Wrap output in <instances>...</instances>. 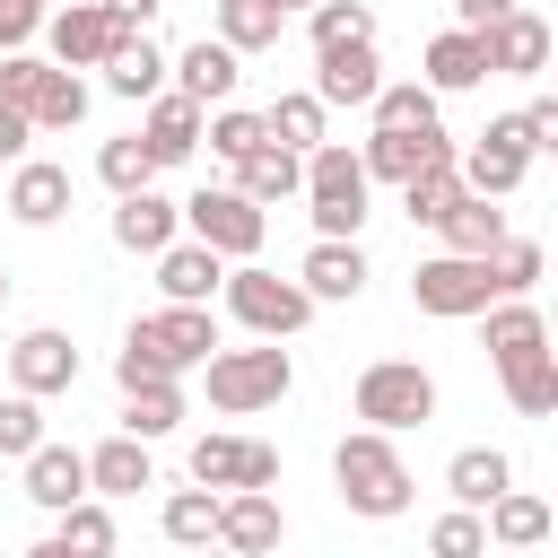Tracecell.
<instances>
[{
  "instance_id": "6da1fadb",
  "label": "cell",
  "mask_w": 558,
  "mask_h": 558,
  "mask_svg": "<svg viewBox=\"0 0 558 558\" xmlns=\"http://www.w3.org/2000/svg\"><path fill=\"white\" fill-rule=\"evenodd\" d=\"M209 349H227L209 305H157V314L131 323V340H122V357H113V384H122V392H140V384H183L192 366H209Z\"/></svg>"
},
{
  "instance_id": "7a4b0ae2",
  "label": "cell",
  "mask_w": 558,
  "mask_h": 558,
  "mask_svg": "<svg viewBox=\"0 0 558 558\" xmlns=\"http://www.w3.org/2000/svg\"><path fill=\"white\" fill-rule=\"evenodd\" d=\"M331 488H340V506H349V514H366V523H392V514H410V497H418V480H410L401 445H392V436H375V427H357V436H340V445H331Z\"/></svg>"
},
{
  "instance_id": "3957f363",
  "label": "cell",
  "mask_w": 558,
  "mask_h": 558,
  "mask_svg": "<svg viewBox=\"0 0 558 558\" xmlns=\"http://www.w3.org/2000/svg\"><path fill=\"white\" fill-rule=\"evenodd\" d=\"M366 166H357V148L349 140H323L314 157H305V218H314V235L323 244H357V227H366Z\"/></svg>"
},
{
  "instance_id": "277c9868",
  "label": "cell",
  "mask_w": 558,
  "mask_h": 558,
  "mask_svg": "<svg viewBox=\"0 0 558 558\" xmlns=\"http://www.w3.org/2000/svg\"><path fill=\"white\" fill-rule=\"evenodd\" d=\"M296 384V357L279 340H253V349H209V410L218 418H253L270 401H288Z\"/></svg>"
},
{
  "instance_id": "5b68a950",
  "label": "cell",
  "mask_w": 558,
  "mask_h": 558,
  "mask_svg": "<svg viewBox=\"0 0 558 558\" xmlns=\"http://www.w3.org/2000/svg\"><path fill=\"white\" fill-rule=\"evenodd\" d=\"M174 209H183V235H192V244H209L227 270H235V262H262L270 209H253L235 183H201V192H192V201H174Z\"/></svg>"
},
{
  "instance_id": "8992f818",
  "label": "cell",
  "mask_w": 558,
  "mask_h": 558,
  "mask_svg": "<svg viewBox=\"0 0 558 558\" xmlns=\"http://www.w3.org/2000/svg\"><path fill=\"white\" fill-rule=\"evenodd\" d=\"M218 296H227V314H235L253 340H296V331L314 323V296H305L296 279H279V270H262V262H235V270L218 279Z\"/></svg>"
},
{
  "instance_id": "52a82bcc",
  "label": "cell",
  "mask_w": 558,
  "mask_h": 558,
  "mask_svg": "<svg viewBox=\"0 0 558 558\" xmlns=\"http://www.w3.org/2000/svg\"><path fill=\"white\" fill-rule=\"evenodd\" d=\"M349 401H357V418H366L375 436H410V427L436 418V375H427L418 357H375Z\"/></svg>"
},
{
  "instance_id": "ba28073f",
  "label": "cell",
  "mask_w": 558,
  "mask_h": 558,
  "mask_svg": "<svg viewBox=\"0 0 558 558\" xmlns=\"http://www.w3.org/2000/svg\"><path fill=\"white\" fill-rule=\"evenodd\" d=\"M453 174H462L471 201H506V192H523V174H532V140H523V122L497 113L488 131H471V148H453Z\"/></svg>"
},
{
  "instance_id": "9c48e42d",
  "label": "cell",
  "mask_w": 558,
  "mask_h": 558,
  "mask_svg": "<svg viewBox=\"0 0 558 558\" xmlns=\"http://www.w3.org/2000/svg\"><path fill=\"white\" fill-rule=\"evenodd\" d=\"M410 305H418V314H436V323H471V314H488V305H497V279H488V262L427 253V262L410 270Z\"/></svg>"
},
{
  "instance_id": "30bf717a",
  "label": "cell",
  "mask_w": 558,
  "mask_h": 558,
  "mask_svg": "<svg viewBox=\"0 0 558 558\" xmlns=\"http://www.w3.org/2000/svg\"><path fill=\"white\" fill-rule=\"evenodd\" d=\"M192 488H209V497L279 488V445H262V436H201L192 445Z\"/></svg>"
},
{
  "instance_id": "8fae6325",
  "label": "cell",
  "mask_w": 558,
  "mask_h": 558,
  "mask_svg": "<svg viewBox=\"0 0 558 558\" xmlns=\"http://www.w3.org/2000/svg\"><path fill=\"white\" fill-rule=\"evenodd\" d=\"M70 384H78V340H70V331L35 323V331H17V340H9V392L52 401V392H70Z\"/></svg>"
},
{
  "instance_id": "7c38bea8",
  "label": "cell",
  "mask_w": 558,
  "mask_h": 558,
  "mask_svg": "<svg viewBox=\"0 0 558 558\" xmlns=\"http://www.w3.org/2000/svg\"><path fill=\"white\" fill-rule=\"evenodd\" d=\"M166 78H174V96H183V105L218 113V105H235V78H244V61H235L218 35H201V44L166 52Z\"/></svg>"
},
{
  "instance_id": "4fadbf2b",
  "label": "cell",
  "mask_w": 558,
  "mask_h": 558,
  "mask_svg": "<svg viewBox=\"0 0 558 558\" xmlns=\"http://www.w3.org/2000/svg\"><path fill=\"white\" fill-rule=\"evenodd\" d=\"M279 541H288V514H279L270 488H235V497H218V541H209V549H227V558H270Z\"/></svg>"
},
{
  "instance_id": "5bb4252c",
  "label": "cell",
  "mask_w": 558,
  "mask_h": 558,
  "mask_svg": "<svg viewBox=\"0 0 558 558\" xmlns=\"http://www.w3.org/2000/svg\"><path fill=\"white\" fill-rule=\"evenodd\" d=\"M113 35H122V26H113V17L96 9V0H70V9H52V17H44V44H52V70H78V78H87V70H105V52H113Z\"/></svg>"
},
{
  "instance_id": "9a60e30c",
  "label": "cell",
  "mask_w": 558,
  "mask_h": 558,
  "mask_svg": "<svg viewBox=\"0 0 558 558\" xmlns=\"http://www.w3.org/2000/svg\"><path fill=\"white\" fill-rule=\"evenodd\" d=\"M480 52H488V78H541L549 70V17L541 9H506L480 35Z\"/></svg>"
},
{
  "instance_id": "2e32d148",
  "label": "cell",
  "mask_w": 558,
  "mask_h": 558,
  "mask_svg": "<svg viewBox=\"0 0 558 558\" xmlns=\"http://www.w3.org/2000/svg\"><path fill=\"white\" fill-rule=\"evenodd\" d=\"M201 122H209V113H201V105H183V96L166 87V96H148V113H140V131H131V140H140V148H148V166L166 174V166H192V157H201Z\"/></svg>"
},
{
  "instance_id": "e0dca14e",
  "label": "cell",
  "mask_w": 558,
  "mask_h": 558,
  "mask_svg": "<svg viewBox=\"0 0 558 558\" xmlns=\"http://www.w3.org/2000/svg\"><path fill=\"white\" fill-rule=\"evenodd\" d=\"M453 157V140H445V122L436 131H375L366 148H357V166H366V183H410V174H427V166H445Z\"/></svg>"
},
{
  "instance_id": "ac0fdd59",
  "label": "cell",
  "mask_w": 558,
  "mask_h": 558,
  "mask_svg": "<svg viewBox=\"0 0 558 558\" xmlns=\"http://www.w3.org/2000/svg\"><path fill=\"white\" fill-rule=\"evenodd\" d=\"M480 349H488L497 375L523 366V357H549V323H541V305H532V296H497V305L480 314Z\"/></svg>"
},
{
  "instance_id": "d6986e66",
  "label": "cell",
  "mask_w": 558,
  "mask_h": 558,
  "mask_svg": "<svg viewBox=\"0 0 558 558\" xmlns=\"http://www.w3.org/2000/svg\"><path fill=\"white\" fill-rule=\"evenodd\" d=\"M375 87H384V61H375V44H331V52H314V105L331 113V105H375Z\"/></svg>"
},
{
  "instance_id": "ffe728a7",
  "label": "cell",
  "mask_w": 558,
  "mask_h": 558,
  "mask_svg": "<svg viewBox=\"0 0 558 558\" xmlns=\"http://www.w3.org/2000/svg\"><path fill=\"white\" fill-rule=\"evenodd\" d=\"M9 218L17 227H61L70 218V166H52V157L9 166Z\"/></svg>"
},
{
  "instance_id": "44dd1931",
  "label": "cell",
  "mask_w": 558,
  "mask_h": 558,
  "mask_svg": "<svg viewBox=\"0 0 558 558\" xmlns=\"http://www.w3.org/2000/svg\"><path fill=\"white\" fill-rule=\"evenodd\" d=\"M296 288L314 296V305H357V288H366V244H305V262H296Z\"/></svg>"
},
{
  "instance_id": "7402d4cb",
  "label": "cell",
  "mask_w": 558,
  "mask_h": 558,
  "mask_svg": "<svg viewBox=\"0 0 558 558\" xmlns=\"http://www.w3.org/2000/svg\"><path fill=\"white\" fill-rule=\"evenodd\" d=\"M480 78H488L480 35H462V26L427 35V52H418V87H427V96H462V87H480Z\"/></svg>"
},
{
  "instance_id": "603a6c76",
  "label": "cell",
  "mask_w": 558,
  "mask_h": 558,
  "mask_svg": "<svg viewBox=\"0 0 558 558\" xmlns=\"http://www.w3.org/2000/svg\"><path fill=\"white\" fill-rule=\"evenodd\" d=\"M174 235H183V209H174L157 183L131 192V201H113V244H122V253H148V262H157Z\"/></svg>"
},
{
  "instance_id": "cb8c5ba5",
  "label": "cell",
  "mask_w": 558,
  "mask_h": 558,
  "mask_svg": "<svg viewBox=\"0 0 558 558\" xmlns=\"http://www.w3.org/2000/svg\"><path fill=\"white\" fill-rule=\"evenodd\" d=\"M218 279H227V262H218L209 244H192V235H174V244L157 253V296H166V305H209Z\"/></svg>"
},
{
  "instance_id": "d4e9b609",
  "label": "cell",
  "mask_w": 558,
  "mask_h": 558,
  "mask_svg": "<svg viewBox=\"0 0 558 558\" xmlns=\"http://www.w3.org/2000/svg\"><path fill=\"white\" fill-rule=\"evenodd\" d=\"M87 497V453L78 445H35L26 453V506H44V514H61V506H78Z\"/></svg>"
},
{
  "instance_id": "484cf974",
  "label": "cell",
  "mask_w": 558,
  "mask_h": 558,
  "mask_svg": "<svg viewBox=\"0 0 558 558\" xmlns=\"http://www.w3.org/2000/svg\"><path fill=\"white\" fill-rule=\"evenodd\" d=\"M105 87L131 96V105L166 96V44H157V35H113V52H105Z\"/></svg>"
},
{
  "instance_id": "4316f807",
  "label": "cell",
  "mask_w": 558,
  "mask_h": 558,
  "mask_svg": "<svg viewBox=\"0 0 558 558\" xmlns=\"http://www.w3.org/2000/svg\"><path fill=\"white\" fill-rule=\"evenodd\" d=\"M445 488H453L462 514H480V506H497V497L514 488V462H506L497 445H462V453L445 462Z\"/></svg>"
},
{
  "instance_id": "83f0119b",
  "label": "cell",
  "mask_w": 558,
  "mask_h": 558,
  "mask_svg": "<svg viewBox=\"0 0 558 558\" xmlns=\"http://www.w3.org/2000/svg\"><path fill=\"white\" fill-rule=\"evenodd\" d=\"M262 131H270V148H288V157H314V148L331 140V113H323L305 87H288L279 105H262Z\"/></svg>"
},
{
  "instance_id": "f1b7e54d",
  "label": "cell",
  "mask_w": 558,
  "mask_h": 558,
  "mask_svg": "<svg viewBox=\"0 0 558 558\" xmlns=\"http://www.w3.org/2000/svg\"><path fill=\"white\" fill-rule=\"evenodd\" d=\"M436 235H445V253H462V262H488V253L506 244V209H497V201H471V192H462V201H453V209L436 218Z\"/></svg>"
},
{
  "instance_id": "f546056e",
  "label": "cell",
  "mask_w": 558,
  "mask_h": 558,
  "mask_svg": "<svg viewBox=\"0 0 558 558\" xmlns=\"http://www.w3.org/2000/svg\"><path fill=\"white\" fill-rule=\"evenodd\" d=\"M157 471H148V445L140 436H105L96 453H87V497H140Z\"/></svg>"
},
{
  "instance_id": "4dcf8cb0",
  "label": "cell",
  "mask_w": 558,
  "mask_h": 558,
  "mask_svg": "<svg viewBox=\"0 0 558 558\" xmlns=\"http://www.w3.org/2000/svg\"><path fill=\"white\" fill-rule=\"evenodd\" d=\"M480 532H488L497 549H541V541H549V497H532V488H506L497 506H480Z\"/></svg>"
},
{
  "instance_id": "1f68e13d",
  "label": "cell",
  "mask_w": 558,
  "mask_h": 558,
  "mask_svg": "<svg viewBox=\"0 0 558 558\" xmlns=\"http://www.w3.org/2000/svg\"><path fill=\"white\" fill-rule=\"evenodd\" d=\"M235 192H244L253 209H279V201L305 192V157H288V148H253V157L235 166Z\"/></svg>"
},
{
  "instance_id": "d6a6232c",
  "label": "cell",
  "mask_w": 558,
  "mask_h": 558,
  "mask_svg": "<svg viewBox=\"0 0 558 558\" xmlns=\"http://www.w3.org/2000/svg\"><path fill=\"white\" fill-rule=\"evenodd\" d=\"M52 541H61V558H113V549H122V532H113V506H105V497L61 506V514H52Z\"/></svg>"
},
{
  "instance_id": "836d02e7",
  "label": "cell",
  "mask_w": 558,
  "mask_h": 558,
  "mask_svg": "<svg viewBox=\"0 0 558 558\" xmlns=\"http://www.w3.org/2000/svg\"><path fill=\"white\" fill-rule=\"evenodd\" d=\"M192 418V401H183V384H140V392H122V436H140V445H157V436H174Z\"/></svg>"
},
{
  "instance_id": "e575fe53",
  "label": "cell",
  "mask_w": 558,
  "mask_h": 558,
  "mask_svg": "<svg viewBox=\"0 0 558 558\" xmlns=\"http://www.w3.org/2000/svg\"><path fill=\"white\" fill-rule=\"evenodd\" d=\"M26 122H35V140L44 131H78L87 122V78L78 70H44V87L26 96Z\"/></svg>"
},
{
  "instance_id": "d590c367",
  "label": "cell",
  "mask_w": 558,
  "mask_h": 558,
  "mask_svg": "<svg viewBox=\"0 0 558 558\" xmlns=\"http://www.w3.org/2000/svg\"><path fill=\"white\" fill-rule=\"evenodd\" d=\"M279 35H288V17H279L270 0H218V44H227L235 61H244V52H270Z\"/></svg>"
},
{
  "instance_id": "8d00e7d4",
  "label": "cell",
  "mask_w": 558,
  "mask_h": 558,
  "mask_svg": "<svg viewBox=\"0 0 558 558\" xmlns=\"http://www.w3.org/2000/svg\"><path fill=\"white\" fill-rule=\"evenodd\" d=\"M201 148H209L218 166H244L253 148H270V131H262V113H253V105H218V113L201 122Z\"/></svg>"
},
{
  "instance_id": "74e56055",
  "label": "cell",
  "mask_w": 558,
  "mask_h": 558,
  "mask_svg": "<svg viewBox=\"0 0 558 558\" xmlns=\"http://www.w3.org/2000/svg\"><path fill=\"white\" fill-rule=\"evenodd\" d=\"M366 113H375V131H436V96L418 78H384Z\"/></svg>"
},
{
  "instance_id": "f35d334b",
  "label": "cell",
  "mask_w": 558,
  "mask_h": 558,
  "mask_svg": "<svg viewBox=\"0 0 558 558\" xmlns=\"http://www.w3.org/2000/svg\"><path fill=\"white\" fill-rule=\"evenodd\" d=\"M157 523H166L174 549H209V541H218V497H209V488H174Z\"/></svg>"
},
{
  "instance_id": "ab89813d",
  "label": "cell",
  "mask_w": 558,
  "mask_h": 558,
  "mask_svg": "<svg viewBox=\"0 0 558 558\" xmlns=\"http://www.w3.org/2000/svg\"><path fill=\"white\" fill-rule=\"evenodd\" d=\"M305 35H314V52L375 44V0H323V9H305Z\"/></svg>"
},
{
  "instance_id": "60d3db41",
  "label": "cell",
  "mask_w": 558,
  "mask_h": 558,
  "mask_svg": "<svg viewBox=\"0 0 558 558\" xmlns=\"http://www.w3.org/2000/svg\"><path fill=\"white\" fill-rule=\"evenodd\" d=\"M497 384H506V401H514L523 418H549V410H558V349H549V357H523V366H506Z\"/></svg>"
},
{
  "instance_id": "b9f144b4",
  "label": "cell",
  "mask_w": 558,
  "mask_h": 558,
  "mask_svg": "<svg viewBox=\"0 0 558 558\" xmlns=\"http://www.w3.org/2000/svg\"><path fill=\"white\" fill-rule=\"evenodd\" d=\"M96 183H105L113 201H131V192H148V183H157V166H148V148H140V140H105V148H96Z\"/></svg>"
},
{
  "instance_id": "7bdbcfd3",
  "label": "cell",
  "mask_w": 558,
  "mask_h": 558,
  "mask_svg": "<svg viewBox=\"0 0 558 558\" xmlns=\"http://www.w3.org/2000/svg\"><path fill=\"white\" fill-rule=\"evenodd\" d=\"M453 201H462V174H453V157H445V166H427V174H410V183H401V209H410V227H436V218H445V209H453Z\"/></svg>"
},
{
  "instance_id": "ee69618b",
  "label": "cell",
  "mask_w": 558,
  "mask_h": 558,
  "mask_svg": "<svg viewBox=\"0 0 558 558\" xmlns=\"http://www.w3.org/2000/svg\"><path fill=\"white\" fill-rule=\"evenodd\" d=\"M488 279H497V296H532V288H541V244H532V235H506V244L488 253Z\"/></svg>"
},
{
  "instance_id": "f6af8a7d",
  "label": "cell",
  "mask_w": 558,
  "mask_h": 558,
  "mask_svg": "<svg viewBox=\"0 0 558 558\" xmlns=\"http://www.w3.org/2000/svg\"><path fill=\"white\" fill-rule=\"evenodd\" d=\"M427 558H488V532H480V514L445 506V514L427 523Z\"/></svg>"
},
{
  "instance_id": "bcb514c9",
  "label": "cell",
  "mask_w": 558,
  "mask_h": 558,
  "mask_svg": "<svg viewBox=\"0 0 558 558\" xmlns=\"http://www.w3.org/2000/svg\"><path fill=\"white\" fill-rule=\"evenodd\" d=\"M44 445V401H26V392H0V453L9 462H26Z\"/></svg>"
},
{
  "instance_id": "7dc6e473",
  "label": "cell",
  "mask_w": 558,
  "mask_h": 558,
  "mask_svg": "<svg viewBox=\"0 0 558 558\" xmlns=\"http://www.w3.org/2000/svg\"><path fill=\"white\" fill-rule=\"evenodd\" d=\"M44 70H52V61H35V52H0V105L26 113V96L44 87Z\"/></svg>"
},
{
  "instance_id": "c3c4849f",
  "label": "cell",
  "mask_w": 558,
  "mask_h": 558,
  "mask_svg": "<svg viewBox=\"0 0 558 558\" xmlns=\"http://www.w3.org/2000/svg\"><path fill=\"white\" fill-rule=\"evenodd\" d=\"M44 17H52L44 0H0V52H26L44 35Z\"/></svg>"
},
{
  "instance_id": "681fc988",
  "label": "cell",
  "mask_w": 558,
  "mask_h": 558,
  "mask_svg": "<svg viewBox=\"0 0 558 558\" xmlns=\"http://www.w3.org/2000/svg\"><path fill=\"white\" fill-rule=\"evenodd\" d=\"M514 122H523V140H532V157H541V148H558V96H532V105H523Z\"/></svg>"
},
{
  "instance_id": "f907efd6",
  "label": "cell",
  "mask_w": 558,
  "mask_h": 558,
  "mask_svg": "<svg viewBox=\"0 0 558 558\" xmlns=\"http://www.w3.org/2000/svg\"><path fill=\"white\" fill-rule=\"evenodd\" d=\"M26 148H35V122L17 105H0V166H26Z\"/></svg>"
},
{
  "instance_id": "816d5d0a",
  "label": "cell",
  "mask_w": 558,
  "mask_h": 558,
  "mask_svg": "<svg viewBox=\"0 0 558 558\" xmlns=\"http://www.w3.org/2000/svg\"><path fill=\"white\" fill-rule=\"evenodd\" d=\"M506 9H523V0H453V26H462V35H488Z\"/></svg>"
},
{
  "instance_id": "f5cc1de1",
  "label": "cell",
  "mask_w": 558,
  "mask_h": 558,
  "mask_svg": "<svg viewBox=\"0 0 558 558\" xmlns=\"http://www.w3.org/2000/svg\"><path fill=\"white\" fill-rule=\"evenodd\" d=\"M96 9H105V17L122 26V35H148V17H157L166 0H96Z\"/></svg>"
},
{
  "instance_id": "db71d44e",
  "label": "cell",
  "mask_w": 558,
  "mask_h": 558,
  "mask_svg": "<svg viewBox=\"0 0 558 558\" xmlns=\"http://www.w3.org/2000/svg\"><path fill=\"white\" fill-rule=\"evenodd\" d=\"M270 9H279V17H296V9H323V0H270Z\"/></svg>"
},
{
  "instance_id": "11a10c76",
  "label": "cell",
  "mask_w": 558,
  "mask_h": 558,
  "mask_svg": "<svg viewBox=\"0 0 558 558\" xmlns=\"http://www.w3.org/2000/svg\"><path fill=\"white\" fill-rule=\"evenodd\" d=\"M26 558H61V541H35V549H26Z\"/></svg>"
},
{
  "instance_id": "9f6ffc18",
  "label": "cell",
  "mask_w": 558,
  "mask_h": 558,
  "mask_svg": "<svg viewBox=\"0 0 558 558\" xmlns=\"http://www.w3.org/2000/svg\"><path fill=\"white\" fill-rule=\"evenodd\" d=\"M0 305H9V270H0Z\"/></svg>"
},
{
  "instance_id": "6f0895ef",
  "label": "cell",
  "mask_w": 558,
  "mask_h": 558,
  "mask_svg": "<svg viewBox=\"0 0 558 558\" xmlns=\"http://www.w3.org/2000/svg\"><path fill=\"white\" fill-rule=\"evenodd\" d=\"M201 558H227V549H201Z\"/></svg>"
}]
</instances>
